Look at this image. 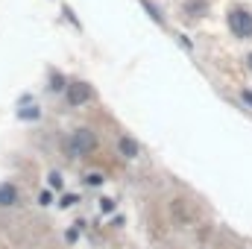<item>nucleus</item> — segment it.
Masks as SVG:
<instances>
[{
  "instance_id": "nucleus-11",
  "label": "nucleus",
  "mask_w": 252,
  "mask_h": 249,
  "mask_svg": "<svg viewBox=\"0 0 252 249\" xmlns=\"http://www.w3.org/2000/svg\"><path fill=\"white\" fill-rule=\"evenodd\" d=\"M47 185L56 187V190H62V176H59V173H50V176H47Z\"/></svg>"
},
{
  "instance_id": "nucleus-8",
  "label": "nucleus",
  "mask_w": 252,
  "mask_h": 249,
  "mask_svg": "<svg viewBox=\"0 0 252 249\" xmlns=\"http://www.w3.org/2000/svg\"><path fill=\"white\" fill-rule=\"evenodd\" d=\"M50 91H67L62 73H53V76H50Z\"/></svg>"
},
{
  "instance_id": "nucleus-14",
  "label": "nucleus",
  "mask_w": 252,
  "mask_h": 249,
  "mask_svg": "<svg viewBox=\"0 0 252 249\" xmlns=\"http://www.w3.org/2000/svg\"><path fill=\"white\" fill-rule=\"evenodd\" d=\"M241 97H244V100H247V103H250V106H252V91H244Z\"/></svg>"
},
{
  "instance_id": "nucleus-5",
  "label": "nucleus",
  "mask_w": 252,
  "mask_h": 249,
  "mask_svg": "<svg viewBox=\"0 0 252 249\" xmlns=\"http://www.w3.org/2000/svg\"><path fill=\"white\" fill-rule=\"evenodd\" d=\"M118 150H121V156H124V158H138V153H141V150H138V144H135L132 138H121V141H118Z\"/></svg>"
},
{
  "instance_id": "nucleus-9",
  "label": "nucleus",
  "mask_w": 252,
  "mask_h": 249,
  "mask_svg": "<svg viewBox=\"0 0 252 249\" xmlns=\"http://www.w3.org/2000/svg\"><path fill=\"white\" fill-rule=\"evenodd\" d=\"M188 15H193V12H205V0H188Z\"/></svg>"
},
{
  "instance_id": "nucleus-13",
  "label": "nucleus",
  "mask_w": 252,
  "mask_h": 249,
  "mask_svg": "<svg viewBox=\"0 0 252 249\" xmlns=\"http://www.w3.org/2000/svg\"><path fill=\"white\" fill-rule=\"evenodd\" d=\"M73 202H76V196H70V193H67V196H64V199H62V208H70Z\"/></svg>"
},
{
  "instance_id": "nucleus-1",
  "label": "nucleus",
  "mask_w": 252,
  "mask_h": 249,
  "mask_svg": "<svg viewBox=\"0 0 252 249\" xmlns=\"http://www.w3.org/2000/svg\"><path fill=\"white\" fill-rule=\"evenodd\" d=\"M67 156H88V153H94V147H97V138H94V132L91 129H76V132H70V138H67Z\"/></svg>"
},
{
  "instance_id": "nucleus-4",
  "label": "nucleus",
  "mask_w": 252,
  "mask_h": 249,
  "mask_svg": "<svg viewBox=\"0 0 252 249\" xmlns=\"http://www.w3.org/2000/svg\"><path fill=\"white\" fill-rule=\"evenodd\" d=\"M15 202H18V187L12 185V182H3V185H0V205L9 208V205H15Z\"/></svg>"
},
{
  "instance_id": "nucleus-12",
  "label": "nucleus",
  "mask_w": 252,
  "mask_h": 249,
  "mask_svg": "<svg viewBox=\"0 0 252 249\" xmlns=\"http://www.w3.org/2000/svg\"><path fill=\"white\" fill-rule=\"evenodd\" d=\"M100 211L103 214H112L115 211V199H100Z\"/></svg>"
},
{
  "instance_id": "nucleus-15",
  "label": "nucleus",
  "mask_w": 252,
  "mask_h": 249,
  "mask_svg": "<svg viewBox=\"0 0 252 249\" xmlns=\"http://www.w3.org/2000/svg\"><path fill=\"white\" fill-rule=\"evenodd\" d=\"M250 64H252V56H250Z\"/></svg>"
},
{
  "instance_id": "nucleus-10",
  "label": "nucleus",
  "mask_w": 252,
  "mask_h": 249,
  "mask_svg": "<svg viewBox=\"0 0 252 249\" xmlns=\"http://www.w3.org/2000/svg\"><path fill=\"white\" fill-rule=\"evenodd\" d=\"M103 182H106V176H103V173H88V185H91V187H100Z\"/></svg>"
},
{
  "instance_id": "nucleus-7",
  "label": "nucleus",
  "mask_w": 252,
  "mask_h": 249,
  "mask_svg": "<svg viewBox=\"0 0 252 249\" xmlns=\"http://www.w3.org/2000/svg\"><path fill=\"white\" fill-rule=\"evenodd\" d=\"M18 115H21L24 121H30V118H32V121H38V115H41V112H38V106L32 103V106H24V109H21Z\"/></svg>"
},
{
  "instance_id": "nucleus-6",
  "label": "nucleus",
  "mask_w": 252,
  "mask_h": 249,
  "mask_svg": "<svg viewBox=\"0 0 252 249\" xmlns=\"http://www.w3.org/2000/svg\"><path fill=\"white\" fill-rule=\"evenodd\" d=\"M141 3H144V9L150 12V18H153L156 24H164V18H161V12H158V6H153L150 0H141Z\"/></svg>"
},
{
  "instance_id": "nucleus-3",
  "label": "nucleus",
  "mask_w": 252,
  "mask_h": 249,
  "mask_svg": "<svg viewBox=\"0 0 252 249\" xmlns=\"http://www.w3.org/2000/svg\"><path fill=\"white\" fill-rule=\"evenodd\" d=\"M91 97H94L91 85H85V82H70L67 85V103L70 106H85Z\"/></svg>"
},
{
  "instance_id": "nucleus-2",
  "label": "nucleus",
  "mask_w": 252,
  "mask_h": 249,
  "mask_svg": "<svg viewBox=\"0 0 252 249\" xmlns=\"http://www.w3.org/2000/svg\"><path fill=\"white\" fill-rule=\"evenodd\" d=\"M229 27H232L235 35H241V38H252V15L250 12L235 9V12L229 15Z\"/></svg>"
}]
</instances>
